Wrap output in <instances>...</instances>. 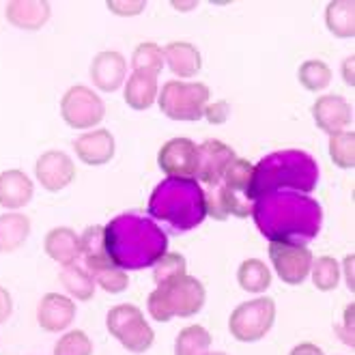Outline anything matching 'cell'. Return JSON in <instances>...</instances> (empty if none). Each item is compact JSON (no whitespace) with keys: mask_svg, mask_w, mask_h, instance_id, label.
I'll list each match as a JSON object with an SVG mask.
<instances>
[{"mask_svg":"<svg viewBox=\"0 0 355 355\" xmlns=\"http://www.w3.org/2000/svg\"><path fill=\"white\" fill-rule=\"evenodd\" d=\"M106 254L119 269H140L166 254V235L151 220L123 214L103 226Z\"/></svg>","mask_w":355,"mask_h":355,"instance_id":"6da1fadb","label":"cell"},{"mask_svg":"<svg viewBox=\"0 0 355 355\" xmlns=\"http://www.w3.org/2000/svg\"><path fill=\"white\" fill-rule=\"evenodd\" d=\"M149 214L185 231L205 220V192L194 179H166L155 187Z\"/></svg>","mask_w":355,"mask_h":355,"instance_id":"7a4b0ae2","label":"cell"},{"mask_svg":"<svg viewBox=\"0 0 355 355\" xmlns=\"http://www.w3.org/2000/svg\"><path fill=\"white\" fill-rule=\"evenodd\" d=\"M317 164L297 151L276 153L254 166V198L271 194L278 187H291L297 192H312L317 185Z\"/></svg>","mask_w":355,"mask_h":355,"instance_id":"3957f363","label":"cell"},{"mask_svg":"<svg viewBox=\"0 0 355 355\" xmlns=\"http://www.w3.org/2000/svg\"><path fill=\"white\" fill-rule=\"evenodd\" d=\"M207 300V291L200 280L194 276H179L168 282L159 284L153 293L149 295L147 308L149 315L159 321V323H168L173 317H194L196 312L202 310Z\"/></svg>","mask_w":355,"mask_h":355,"instance_id":"277c9868","label":"cell"},{"mask_svg":"<svg viewBox=\"0 0 355 355\" xmlns=\"http://www.w3.org/2000/svg\"><path fill=\"white\" fill-rule=\"evenodd\" d=\"M211 91L202 82H181L168 80L157 93L162 114L173 121H200Z\"/></svg>","mask_w":355,"mask_h":355,"instance_id":"5b68a950","label":"cell"},{"mask_svg":"<svg viewBox=\"0 0 355 355\" xmlns=\"http://www.w3.org/2000/svg\"><path fill=\"white\" fill-rule=\"evenodd\" d=\"M276 321V302L271 297H257L239 304L228 319V331L239 343H257L265 338Z\"/></svg>","mask_w":355,"mask_h":355,"instance_id":"8992f818","label":"cell"},{"mask_svg":"<svg viewBox=\"0 0 355 355\" xmlns=\"http://www.w3.org/2000/svg\"><path fill=\"white\" fill-rule=\"evenodd\" d=\"M108 331L132 353H144L151 349L155 331L144 321L142 310L134 304H119L108 312Z\"/></svg>","mask_w":355,"mask_h":355,"instance_id":"52a82bcc","label":"cell"},{"mask_svg":"<svg viewBox=\"0 0 355 355\" xmlns=\"http://www.w3.org/2000/svg\"><path fill=\"white\" fill-rule=\"evenodd\" d=\"M60 116L71 130H93L106 116L103 99L89 87L76 85L60 99Z\"/></svg>","mask_w":355,"mask_h":355,"instance_id":"ba28073f","label":"cell"},{"mask_svg":"<svg viewBox=\"0 0 355 355\" xmlns=\"http://www.w3.org/2000/svg\"><path fill=\"white\" fill-rule=\"evenodd\" d=\"M269 259L282 282L297 286L302 284L312 267V252L295 241H269Z\"/></svg>","mask_w":355,"mask_h":355,"instance_id":"9c48e42d","label":"cell"},{"mask_svg":"<svg viewBox=\"0 0 355 355\" xmlns=\"http://www.w3.org/2000/svg\"><path fill=\"white\" fill-rule=\"evenodd\" d=\"M157 166L168 179H196L198 144L190 138H173L164 142L157 153Z\"/></svg>","mask_w":355,"mask_h":355,"instance_id":"30bf717a","label":"cell"},{"mask_svg":"<svg viewBox=\"0 0 355 355\" xmlns=\"http://www.w3.org/2000/svg\"><path fill=\"white\" fill-rule=\"evenodd\" d=\"M35 177L48 192H60L76 179V164L62 151H46L37 157Z\"/></svg>","mask_w":355,"mask_h":355,"instance_id":"8fae6325","label":"cell"},{"mask_svg":"<svg viewBox=\"0 0 355 355\" xmlns=\"http://www.w3.org/2000/svg\"><path fill=\"white\" fill-rule=\"evenodd\" d=\"M235 149L228 147L222 140H205L198 144V173L196 179L207 183L209 187H218L228 168L235 159Z\"/></svg>","mask_w":355,"mask_h":355,"instance_id":"7c38bea8","label":"cell"},{"mask_svg":"<svg viewBox=\"0 0 355 355\" xmlns=\"http://www.w3.org/2000/svg\"><path fill=\"white\" fill-rule=\"evenodd\" d=\"M312 119L321 132L331 136L349 128L353 121V110L343 95H321L312 103Z\"/></svg>","mask_w":355,"mask_h":355,"instance_id":"4fadbf2b","label":"cell"},{"mask_svg":"<svg viewBox=\"0 0 355 355\" xmlns=\"http://www.w3.org/2000/svg\"><path fill=\"white\" fill-rule=\"evenodd\" d=\"M91 80L103 93L119 91L128 80V60L114 50L99 52L91 62Z\"/></svg>","mask_w":355,"mask_h":355,"instance_id":"5bb4252c","label":"cell"},{"mask_svg":"<svg viewBox=\"0 0 355 355\" xmlns=\"http://www.w3.org/2000/svg\"><path fill=\"white\" fill-rule=\"evenodd\" d=\"M76 319V304L60 293H48L37 306V323L46 331H65Z\"/></svg>","mask_w":355,"mask_h":355,"instance_id":"9a60e30c","label":"cell"},{"mask_svg":"<svg viewBox=\"0 0 355 355\" xmlns=\"http://www.w3.org/2000/svg\"><path fill=\"white\" fill-rule=\"evenodd\" d=\"M73 149L80 162H85L87 166H103L114 157L116 144H114V136L101 128L78 136L73 142Z\"/></svg>","mask_w":355,"mask_h":355,"instance_id":"2e32d148","label":"cell"},{"mask_svg":"<svg viewBox=\"0 0 355 355\" xmlns=\"http://www.w3.org/2000/svg\"><path fill=\"white\" fill-rule=\"evenodd\" d=\"M52 7L46 0H11L5 7L7 22L19 31H39L48 24Z\"/></svg>","mask_w":355,"mask_h":355,"instance_id":"e0dca14e","label":"cell"},{"mask_svg":"<svg viewBox=\"0 0 355 355\" xmlns=\"http://www.w3.org/2000/svg\"><path fill=\"white\" fill-rule=\"evenodd\" d=\"M33 194L35 185L26 173L17 168L0 173V207L17 211V209L26 207L33 200Z\"/></svg>","mask_w":355,"mask_h":355,"instance_id":"ac0fdd59","label":"cell"},{"mask_svg":"<svg viewBox=\"0 0 355 355\" xmlns=\"http://www.w3.org/2000/svg\"><path fill=\"white\" fill-rule=\"evenodd\" d=\"M46 254L58 265H73L80 257V235L69 226H56L44 239Z\"/></svg>","mask_w":355,"mask_h":355,"instance_id":"d6986e66","label":"cell"},{"mask_svg":"<svg viewBox=\"0 0 355 355\" xmlns=\"http://www.w3.org/2000/svg\"><path fill=\"white\" fill-rule=\"evenodd\" d=\"M162 52H164V62H168L171 71L181 80L194 78L202 67L198 48L187 44V41H171Z\"/></svg>","mask_w":355,"mask_h":355,"instance_id":"ffe728a7","label":"cell"},{"mask_svg":"<svg viewBox=\"0 0 355 355\" xmlns=\"http://www.w3.org/2000/svg\"><path fill=\"white\" fill-rule=\"evenodd\" d=\"M31 235V220L24 214H3L0 216V254H13L26 243Z\"/></svg>","mask_w":355,"mask_h":355,"instance_id":"44dd1931","label":"cell"},{"mask_svg":"<svg viewBox=\"0 0 355 355\" xmlns=\"http://www.w3.org/2000/svg\"><path fill=\"white\" fill-rule=\"evenodd\" d=\"M157 78L147 73H132L125 80V103L134 110H149L157 101Z\"/></svg>","mask_w":355,"mask_h":355,"instance_id":"7402d4cb","label":"cell"},{"mask_svg":"<svg viewBox=\"0 0 355 355\" xmlns=\"http://www.w3.org/2000/svg\"><path fill=\"white\" fill-rule=\"evenodd\" d=\"M80 254L85 257V263H87V271L93 276L95 271L108 267V265H114L108 254H106V241H103V226L95 224V226H89L85 233L80 235Z\"/></svg>","mask_w":355,"mask_h":355,"instance_id":"603a6c76","label":"cell"},{"mask_svg":"<svg viewBox=\"0 0 355 355\" xmlns=\"http://www.w3.org/2000/svg\"><path fill=\"white\" fill-rule=\"evenodd\" d=\"M325 24L334 37H355V3L353 0H331L325 7Z\"/></svg>","mask_w":355,"mask_h":355,"instance_id":"cb8c5ba5","label":"cell"},{"mask_svg":"<svg viewBox=\"0 0 355 355\" xmlns=\"http://www.w3.org/2000/svg\"><path fill=\"white\" fill-rule=\"evenodd\" d=\"M58 280H60L62 286H65L67 293L71 297L80 300V302H89L95 295V280H93V276L89 274L85 267H80L78 263L62 267L60 274H58Z\"/></svg>","mask_w":355,"mask_h":355,"instance_id":"d4e9b609","label":"cell"},{"mask_svg":"<svg viewBox=\"0 0 355 355\" xmlns=\"http://www.w3.org/2000/svg\"><path fill=\"white\" fill-rule=\"evenodd\" d=\"M237 282L248 293H265L271 286V271L261 259H248L237 269Z\"/></svg>","mask_w":355,"mask_h":355,"instance_id":"484cf974","label":"cell"},{"mask_svg":"<svg viewBox=\"0 0 355 355\" xmlns=\"http://www.w3.org/2000/svg\"><path fill=\"white\" fill-rule=\"evenodd\" d=\"M211 347V334L202 325H187L175 340V355H207Z\"/></svg>","mask_w":355,"mask_h":355,"instance_id":"4316f807","label":"cell"},{"mask_svg":"<svg viewBox=\"0 0 355 355\" xmlns=\"http://www.w3.org/2000/svg\"><path fill=\"white\" fill-rule=\"evenodd\" d=\"M132 67L134 73H147L157 78L164 69V52L153 41H144L132 54Z\"/></svg>","mask_w":355,"mask_h":355,"instance_id":"83f0119b","label":"cell"},{"mask_svg":"<svg viewBox=\"0 0 355 355\" xmlns=\"http://www.w3.org/2000/svg\"><path fill=\"white\" fill-rule=\"evenodd\" d=\"M329 157L343 171L355 168V132H338L329 136Z\"/></svg>","mask_w":355,"mask_h":355,"instance_id":"f1b7e54d","label":"cell"},{"mask_svg":"<svg viewBox=\"0 0 355 355\" xmlns=\"http://www.w3.org/2000/svg\"><path fill=\"white\" fill-rule=\"evenodd\" d=\"M297 78H300V85L306 89V91H312V93H319L323 89L329 87L331 82V69L325 65L323 60H306L302 62V67L297 71Z\"/></svg>","mask_w":355,"mask_h":355,"instance_id":"f546056e","label":"cell"},{"mask_svg":"<svg viewBox=\"0 0 355 355\" xmlns=\"http://www.w3.org/2000/svg\"><path fill=\"white\" fill-rule=\"evenodd\" d=\"M340 265L334 257H319L317 261H312L310 274H312V282L319 291L327 293V291H334L340 282Z\"/></svg>","mask_w":355,"mask_h":355,"instance_id":"4dcf8cb0","label":"cell"},{"mask_svg":"<svg viewBox=\"0 0 355 355\" xmlns=\"http://www.w3.org/2000/svg\"><path fill=\"white\" fill-rule=\"evenodd\" d=\"M54 355H93V343L82 329H71L56 340Z\"/></svg>","mask_w":355,"mask_h":355,"instance_id":"1f68e13d","label":"cell"},{"mask_svg":"<svg viewBox=\"0 0 355 355\" xmlns=\"http://www.w3.org/2000/svg\"><path fill=\"white\" fill-rule=\"evenodd\" d=\"M187 269V263H185V257L181 254H173V252H166L164 257H159L155 263H153V280L155 284H164L173 278H179L185 274Z\"/></svg>","mask_w":355,"mask_h":355,"instance_id":"d6a6232c","label":"cell"},{"mask_svg":"<svg viewBox=\"0 0 355 355\" xmlns=\"http://www.w3.org/2000/svg\"><path fill=\"white\" fill-rule=\"evenodd\" d=\"M93 280H95L97 286H101L110 295H119V293H123V291L130 286L128 274H125L123 269H119L116 265H108V267L95 271Z\"/></svg>","mask_w":355,"mask_h":355,"instance_id":"836d02e7","label":"cell"},{"mask_svg":"<svg viewBox=\"0 0 355 355\" xmlns=\"http://www.w3.org/2000/svg\"><path fill=\"white\" fill-rule=\"evenodd\" d=\"M106 7L121 17H134L140 15L144 9H147V3L144 0H108Z\"/></svg>","mask_w":355,"mask_h":355,"instance_id":"e575fe53","label":"cell"},{"mask_svg":"<svg viewBox=\"0 0 355 355\" xmlns=\"http://www.w3.org/2000/svg\"><path fill=\"white\" fill-rule=\"evenodd\" d=\"M228 114H231V106L228 101H214V103H207L202 119H207L211 125H222L228 121Z\"/></svg>","mask_w":355,"mask_h":355,"instance_id":"d590c367","label":"cell"},{"mask_svg":"<svg viewBox=\"0 0 355 355\" xmlns=\"http://www.w3.org/2000/svg\"><path fill=\"white\" fill-rule=\"evenodd\" d=\"M353 317H355V304L347 306V310H345V323H343V327H338V334L343 336L345 345H349V347H353Z\"/></svg>","mask_w":355,"mask_h":355,"instance_id":"8d00e7d4","label":"cell"},{"mask_svg":"<svg viewBox=\"0 0 355 355\" xmlns=\"http://www.w3.org/2000/svg\"><path fill=\"white\" fill-rule=\"evenodd\" d=\"M11 312H13L11 293H9L5 286H0V323H5L11 317Z\"/></svg>","mask_w":355,"mask_h":355,"instance_id":"74e56055","label":"cell"},{"mask_svg":"<svg viewBox=\"0 0 355 355\" xmlns=\"http://www.w3.org/2000/svg\"><path fill=\"white\" fill-rule=\"evenodd\" d=\"M353 62H355V56L351 54L349 58L343 60V80H345V85L347 87H355V71H353Z\"/></svg>","mask_w":355,"mask_h":355,"instance_id":"f35d334b","label":"cell"},{"mask_svg":"<svg viewBox=\"0 0 355 355\" xmlns=\"http://www.w3.org/2000/svg\"><path fill=\"white\" fill-rule=\"evenodd\" d=\"M288 355H325V353H323V349L317 347V345H312V343H302V345H297V347L291 349Z\"/></svg>","mask_w":355,"mask_h":355,"instance_id":"ab89813d","label":"cell"},{"mask_svg":"<svg viewBox=\"0 0 355 355\" xmlns=\"http://www.w3.org/2000/svg\"><path fill=\"white\" fill-rule=\"evenodd\" d=\"M353 265H355V254H349V257H345V263H343V267H345V278H347V286L351 288V293H353V291H355Z\"/></svg>","mask_w":355,"mask_h":355,"instance_id":"60d3db41","label":"cell"},{"mask_svg":"<svg viewBox=\"0 0 355 355\" xmlns=\"http://www.w3.org/2000/svg\"><path fill=\"white\" fill-rule=\"evenodd\" d=\"M198 3H173V7L175 9H181V11H185V9H194Z\"/></svg>","mask_w":355,"mask_h":355,"instance_id":"b9f144b4","label":"cell"},{"mask_svg":"<svg viewBox=\"0 0 355 355\" xmlns=\"http://www.w3.org/2000/svg\"><path fill=\"white\" fill-rule=\"evenodd\" d=\"M207 355H226V353H222V351H214V353H207Z\"/></svg>","mask_w":355,"mask_h":355,"instance_id":"7bdbcfd3","label":"cell"}]
</instances>
